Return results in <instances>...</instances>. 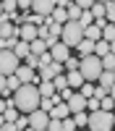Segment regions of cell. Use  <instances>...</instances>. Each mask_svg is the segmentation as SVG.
<instances>
[{"mask_svg": "<svg viewBox=\"0 0 115 131\" xmlns=\"http://www.w3.org/2000/svg\"><path fill=\"white\" fill-rule=\"evenodd\" d=\"M97 3H110V0H97Z\"/></svg>", "mask_w": 115, "mask_h": 131, "instance_id": "45", "label": "cell"}, {"mask_svg": "<svg viewBox=\"0 0 115 131\" xmlns=\"http://www.w3.org/2000/svg\"><path fill=\"white\" fill-rule=\"evenodd\" d=\"M63 123H60V118H52L50 115V121H47V131H60Z\"/></svg>", "mask_w": 115, "mask_h": 131, "instance_id": "34", "label": "cell"}, {"mask_svg": "<svg viewBox=\"0 0 115 131\" xmlns=\"http://www.w3.org/2000/svg\"><path fill=\"white\" fill-rule=\"evenodd\" d=\"M79 71L86 81H97V76L102 73V58L94 55V52H86V55L79 58Z\"/></svg>", "mask_w": 115, "mask_h": 131, "instance_id": "2", "label": "cell"}, {"mask_svg": "<svg viewBox=\"0 0 115 131\" xmlns=\"http://www.w3.org/2000/svg\"><path fill=\"white\" fill-rule=\"evenodd\" d=\"M76 50H79V55H86V52H94V39H86L84 37L79 45H76Z\"/></svg>", "mask_w": 115, "mask_h": 131, "instance_id": "19", "label": "cell"}, {"mask_svg": "<svg viewBox=\"0 0 115 131\" xmlns=\"http://www.w3.org/2000/svg\"><path fill=\"white\" fill-rule=\"evenodd\" d=\"M110 52H115V39H110Z\"/></svg>", "mask_w": 115, "mask_h": 131, "instance_id": "42", "label": "cell"}, {"mask_svg": "<svg viewBox=\"0 0 115 131\" xmlns=\"http://www.w3.org/2000/svg\"><path fill=\"white\" fill-rule=\"evenodd\" d=\"M18 66H21V58L16 55L13 50H0V73H3V76L16 73Z\"/></svg>", "mask_w": 115, "mask_h": 131, "instance_id": "5", "label": "cell"}, {"mask_svg": "<svg viewBox=\"0 0 115 131\" xmlns=\"http://www.w3.org/2000/svg\"><path fill=\"white\" fill-rule=\"evenodd\" d=\"M18 86H21V81H18V76H16V73H10V76H8V86H5V89H8V92H16Z\"/></svg>", "mask_w": 115, "mask_h": 131, "instance_id": "31", "label": "cell"}, {"mask_svg": "<svg viewBox=\"0 0 115 131\" xmlns=\"http://www.w3.org/2000/svg\"><path fill=\"white\" fill-rule=\"evenodd\" d=\"M68 3H71V0H55V5H58V8H66Z\"/></svg>", "mask_w": 115, "mask_h": 131, "instance_id": "41", "label": "cell"}, {"mask_svg": "<svg viewBox=\"0 0 115 131\" xmlns=\"http://www.w3.org/2000/svg\"><path fill=\"white\" fill-rule=\"evenodd\" d=\"M16 76H18V81L21 84H34V81H39V76L34 73V68H29V66H18V68H16Z\"/></svg>", "mask_w": 115, "mask_h": 131, "instance_id": "10", "label": "cell"}, {"mask_svg": "<svg viewBox=\"0 0 115 131\" xmlns=\"http://www.w3.org/2000/svg\"><path fill=\"white\" fill-rule=\"evenodd\" d=\"M39 100H42V94L37 89V84H21L18 89L13 92V105H16V110L18 113H31V110H37L39 107Z\"/></svg>", "mask_w": 115, "mask_h": 131, "instance_id": "1", "label": "cell"}, {"mask_svg": "<svg viewBox=\"0 0 115 131\" xmlns=\"http://www.w3.org/2000/svg\"><path fill=\"white\" fill-rule=\"evenodd\" d=\"M107 52H110V42L107 39H97V42H94V55H107Z\"/></svg>", "mask_w": 115, "mask_h": 131, "instance_id": "20", "label": "cell"}, {"mask_svg": "<svg viewBox=\"0 0 115 131\" xmlns=\"http://www.w3.org/2000/svg\"><path fill=\"white\" fill-rule=\"evenodd\" d=\"M47 121H50V113L42 110V107H37V110L29 113V128H34V131H45Z\"/></svg>", "mask_w": 115, "mask_h": 131, "instance_id": "6", "label": "cell"}, {"mask_svg": "<svg viewBox=\"0 0 115 131\" xmlns=\"http://www.w3.org/2000/svg\"><path fill=\"white\" fill-rule=\"evenodd\" d=\"M86 126H89L92 131H110V128H112V110H102V107L92 110Z\"/></svg>", "mask_w": 115, "mask_h": 131, "instance_id": "4", "label": "cell"}, {"mask_svg": "<svg viewBox=\"0 0 115 131\" xmlns=\"http://www.w3.org/2000/svg\"><path fill=\"white\" fill-rule=\"evenodd\" d=\"M68 110L71 113H79V110H86V97H84L81 92H71V97L66 100Z\"/></svg>", "mask_w": 115, "mask_h": 131, "instance_id": "8", "label": "cell"}, {"mask_svg": "<svg viewBox=\"0 0 115 131\" xmlns=\"http://www.w3.org/2000/svg\"><path fill=\"white\" fill-rule=\"evenodd\" d=\"M55 8V0H31V10L39 16H50Z\"/></svg>", "mask_w": 115, "mask_h": 131, "instance_id": "9", "label": "cell"}, {"mask_svg": "<svg viewBox=\"0 0 115 131\" xmlns=\"http://www.w3.org/2000/svg\"><path fill=\"white\" fill-rule=\"evenodd\" d=\"M50 55H52V60H58V63H66L68 58H71V47L66 45V42H55V45L50 47Z\"/></svg>", "mask_w": 115, "mask_h": 131, "instance_id": "7", "label": "cell"}, {"mask_svg": "<svg viewBox=\"0 0 115 131\" xmlns=\"http://www.w3.org/2000/svg\"><path fill=\"white\" fill-rule=\"evenodd\" d=\"M52 86H55V92H63V89L68 86V76H63V73L52 76Z\"/></svg>", "mask_w": 115, "mask_h": 131, "instance_id": "22", "label": "cell"}, {"mask_svg": "<svg viewBox=\"0 0 115 131\" xmlns=\"http://www.w3.org/2000/svg\"><path fill=\"white\" fill-rule=\"evenodd\" d=\"M18 39H26V42H31V39H37V26L34 24H21L18 26Z\"/></svg>", "mask_w": 115, "mask_h": 131, "instance_id": "11", "label": "cell"}, {"mask_svg": "<svg viewBox=\"0 0 115 131\" xmlns=\"http://www.w3.org/2000/svg\"><path fill=\"white\" fill-rule=\"evenodd\" d=\"M102 39H115V24H112V21H107V24H105L102 26Z\"/></svg>", "mask_w": 115, "mask_h": 131, "instance_id": "24", "label": "cell"}, {"mask_svg": "<svg viewBox=\"0 0 115 131\" xmlns=\"http://www.w3.org/2000/svg\"><path fill=\"white\" fill-rule=\"evenodd\" d=\"M37 89H39V94H42V97H50V94H55V86H52V79H39Z\"/></svg>", "mask_w": 115, "mask_h": 131, "instance_id": "15", "label": "cell"}, {"mask_svg": "<svg viewBox=\"0 0 115 131\" xmlns=\"http://www.w3.org/2000/svg\"><path fill=\"white\" fill-rule=\"evenodd\" d=\"M105 18L115 24V0H110V3H105Z\"/></svg>", "mask_w": 115, "mask_h": 131, "instance_id": "28", "label": "cell"}, {"mask_svg": "<svg viewBox=\"0 0 115 131\" xmlns=\"http://www.w3.org/2000/svg\"><path fill=\"white\" fill-rule=\"evenodd\" d=\"M5 86H8V76H3V73H0V92H3Z\"/></svg>", "mask_w": 115, "mask_h": 131, "instance_id": "40", "label": "cell"}, {"mask_svg": "<svg viewBox=\"0 0 115 131\" xmlns=\"http://www.w3.org/2000/svg\"><path fill=\"white\" fill-rule=\"evenodd\" d=\"M24 60H26V66H29V68H34V71H37L39 66H42V60H39V55H34V52H29V55H26Z\"/></svg>", "mask_w": 115, "mask_h": 131, "instance_id": "29", "label": "cell"}, {"mask_svg": "<svg viewBox=\"0 0 115 131\" xmlns=\"http://www.w3.org/2000/svg\"><path fill=\"white\" fill-rule=\"evenodd\" d=\"M105 94H107V86H102V84H99V86H94V97H99V100H102Z\"/></svg>", "mask_w": 115, "mask_h": 131, "instance_id": "37", "label": "cell"}, {"mask_svg": "<svg viewBox=\"0 0 115 131\" xmlns=\"http://www.w3.org/2000/svg\"><path fill=\"white\" fill-rule=\"evenodd\" d=\"M60 123H63V131H76V123H73V115H66V118H60Z\"/></svg>", "mask_w": 115, "mask_h": 131, "instance_id": "32", "label": "cell"}, {"mask_svg": "<svg viewBox=\"0 0 115 131\" xmlns=\"http://www.w3.org/2000/svg\"><path fill=\"white\" fill-rule=\"evenodd\" d=\"M3 123H5V118H3V113H0V126H3Z\"/></svg>", "mask_w": 115, "mask_h": 131, "instance_id": "43", "label": "cell"}, {"mask_svg": "<svg viewBox=\"0 0 115 131\" xmlns=\"http://www.w3.org/2000/svg\"><path fill=\"white\" fill-rule=\"evenodd\" d=\"M63 68H68V71H76V68H79V58H68L66 63H63Z\"/></svg>", "mask_w": 115, "mask_h": 131, "instance_id": "36", "label": "cell"}, {"mask_svg": "<svg viewBox=\"0 0 115 131\" xmlns=\"http://www.w3.org/2000/svg\"><path fill=\"white\" fill-rule=\"evenodd\" d=\"M45 50H47V42L45 39H31L29 42V52H34V55H42Z\"/></svg>", "mask_w": 115, "mask_h": 131, "instance_id": "17", "label": "cell"}, {"mask_svg": "<svg viewBox=\"0 0 115 131\" xmlns=\"http://www.w3.org/2000/svg\"><path fill=\"white\" fill-rule=\"evenodd\" d=\"M84 81H86V79L81 76V71H79V68H76V71H68V86H71V89H79Z\"/></svg>", "mask_w": 115, "mask_h": 131, "instance_id": "14", "label": "cell"}, {"mask_svg": "<svg viewBox=\"0 0 115 131\" xmlns=\"http://www.w3.org/2000/svg\"><path fill=\"white\" fill-rule=\"evenodd\" d=\"M99 107H102V110H115V100H112L110 94H105L102 100H99Z\"/></svg>", "mask_w": 115, "mask_h": 131, "instance_id": "30", "label": "cell"}, {"mask_svg": "<svg viewBox=\"0 0 115 131\" xmlns=\"http://www.w3.org/2000/svg\"><path fill=\"white\" fill-rule=\"evenodd\" d=\"M0 13H3V3H0Z\"/></svg>", "mask_w": 115, "mask_h": 131, "instance_id": "46", "label": "cell"}, {"mask_svg": "<svg viewBox=\"0 0 115 131\" xmlns=\"http://www.w3.org/2000/svg\"><path fill=\"white\" fill-rule=\"evenodd\" d=\"M84 37H86V39H94V42H97V39H102V29H99V26H97V24L92 21L89 26H84Z\"/></svg>", "mask_w": 115, "mask_h": 131, "instance_id": "13", "label": "cell"}, {"mask_svg": "<svg viewBox=\"0 0 115 131\" xmlns=\"http://www.w3.org/2000/svg\"><path fill=\"white\" fill-rule=\"evenodd\" d=\"M66 10H68V18H71V21H79V16H81V10H84V8H79V5L71 0V3L66 5Z\"/></svg>", "mask_w": 115, "mask_h": 131, "instance_id": "23", "label": "cell"}, {"mask_svg": "<svg viewBox=\"0 0 115 131\" xmlns=\"http://www.w3.org/2000/svg\"><path fill=\"white\" fill-rule=\"evenodd\" d=\"M16 42H18V37H0V50H13Z\"/></svg>", "mask_w": 115, "mask_h": 131, "instance_id": "27", "label": "cell"}, {"mask_svg": "<svg viewBox=\"0 0 115 131\" xmlns=\"http://www.w3.org/2000/svg\"><path fill=\"white\" fill-rule=\"evenodd\" d=\"M84 39V26L79 24V21H66V24H63V31H60V42H66V45L73 50L79 45V42Z\"/></svg>", "mask_w": 115, "mask_h": 131, "instance_id": "3", "label": "cell"}, {"mask_svg": "<svg viewBox=\"0 0 115 131\" xmlns=\"http://www.w3.org/2000/svg\"><path fill=\"white\" fill-rule=\"evenodd\" d=\"M13 52H16V55H18L21 60H24V58L29 55V42H26V39H18L16 45H13Z\"/></svg>", "mask_w": 115, "mask_h": 131, "instance_id": "18", "label": "cell"}, {"mask_svg": "<svg viewBox=\"0 0 115 131\" xmlns=\"http://www.w3.org/2000/svg\"><path fill=\"white\" fill-rule=\"evenodd\" d=\"M97 81H99L102 86H107V89H110V84L115 81V73H112V71H105V68H102V73L97 76Z\"/></svg>", "mask_w": 115, "mask_h": 131, "instance_id": "21", "label": "cell"}, {"mask_svg": "<svg viewBox=\"0 0 115 131\" xmlns=\"http://www.w3.org/2000/svg\"><path fill=\"white\" fill-rule=\"evenodd\" d=\"M112 128H115V113H112Z\"/></svg>", "mask_w": 115, "mask_h": 131, "instance_id": "44", "label": "cell"}, {"mask_svg": "<svg viewBox=\"0 0 115 131\" xmlns=\"http://www.w3.org/2000/svg\"><path fill=\"white\" fill-rule=\"evenodd\" d=\"M112 73H115V68H112Z\"/></svg>", "mask_w": 115, "mask_h": 131, "instance_id": "47", "label": "cell"}, {"mask_svg": "<svg viewBox=\"0 0 115 131\" xmlns=\"http://www.w3.org/2000/svg\"><path fill=\"white\" fill-rule=\"evenodd\" d=\"M79 89H81V94H84V97H92V94H94V84H92V81H84Z\"/></svg>", "mask_w": 115, "mask_h": 131, "instance_id": "33", "label": "cell"}, {"mask_svg": "<svg viewBox=\"0 0 115 131\" xmlns=\"http://www.w3.org/2000/svg\"><path fill=\"white\" fill-rule=\"evenodd\" d=\"M50 18H52V21H58V24H66V21H68V10L55 5V8H52V13H50Z\"/></svg>", "mask_w": 115, "mask_h": 131, "instance_id": "16", "label": "cell"}, {"mask_svg": "<svg viewBox=\"0 0 115 131\" xmlns=\"http://www.w3.org/2000/svg\"><path fill=\"white\" fill-rule=\"evenodd\" d=\"M0 3H3V10H5V13H13V10H18L16 0H0Z\"/></svg>", "mask_w": 115, "mask_h": 131, "instance_id": "35", "label": "cell"}, {"mask_svg": "<svg viewBox=\"0 0 115 131\" xmlns=\"http://www.w3.org/2000/svg\"><path fill=\"white\" fill-rule=\"evenodd\" d=\"M50 115L52 118H66V115H71V110H68V105L60 100V102H55V105L50 107Z\"/></svg>", "mask_w": 115, "mask_h": 131, "instance_id": "12", "label": "cell"}, {"mask_svg": "<svg viewBox=\"0 0 115 131\" xmlns=\"http://www.w3.org/2000/svg\"><path fill=\"white\" fill-rule=\"evenodd\" d=\"M73 3H76L79 8H92V3H94V0H73Z\"/></svg>", "mask_w": 115, "mask_h": 131, "instance_id": "39", "label": "cell"}, {"mask_svg": "<svg viewBox=\"0 0 115 131\" xmlns=\"http://www.w3.org/2000/svg\"><path fill=\"white\" fill-rule=\"evenodd\" d=\"M71 115H73V123H76V128H79V126H86V121H89L86 110H79V113H71Z\"/></svg>", "mask_w": 115, "mask_h": 131, "instance_id": "25", "label": "cell"}, {"mask_svg": "<svg viewBox=\"0 0 115 131\" xmlns=\"http://www.w3.org/2000/svg\"><path fill=\"white\" fill-rule=\"evenodd\" d=\"M102 68H105V71H112V68H115V52L102 55Z\"/></svg>", "mask_w": 115, "mask_h": 131, "instance_id": "26", "label": "cell"}, {"mask_svg": "<svg viewBox=\"0 0 115 131\" xmlns=\"http://www.w3.org/2000/svg\"><path fill=\"white\" fill-rule=\"evenodd\" d=\"M16 5H18V10H29L31 8V0H16Z\"/></svg>", "mask_w": 115, "mask_h": 131, "instance_id": "38", "label": "cell"}]
</instances>
